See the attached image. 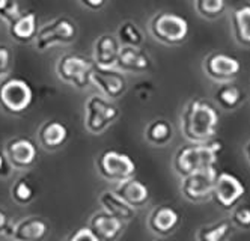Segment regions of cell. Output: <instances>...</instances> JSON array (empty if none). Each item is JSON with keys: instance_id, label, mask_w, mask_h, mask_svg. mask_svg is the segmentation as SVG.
<instances>
[{"instance_id": "6da1fadb", "label": "cell", "mask_w": 250, "mask_h": 241, "mask_svg": "<svg viewBox=\"0 0 250 241\" xmlns=\"http://www.w3.org/2000/svg\"><path fill=\"white\" fill-rule=\"evenodd\" d=\"M219 113L205 100H191L181 113V131L190 143H202L216 136Z\"/></svg>"}, {"instance_id": "7a4b0ae2", "label": "cell", "mask_w": 250, "mask_h": 241, "mask_svg": "<svg viewBox=\"0 0 250 241\" xmlns=\"http://www.w3.org/2000/svg\"><path fill=\"white\" fill-rule=\"evenodd\" d=\"M222 151V142L208 140L202 143H191L183 146L173 157V169L180 176H186L191 172L216 166L217 154Z\"/></svg>"}, {"instance_id": "3957f363", "label": "cell", "mask_w": 250, "mask_h": 241, "mask_svg": "<svg viewBox=\"0 0 250 241\" xmlns=\"http://www.w3.org/2000/svg\"><path fill=\"white\" fill-rule=\"evenodd\" d=\"M121 116L118 106L101 94H94L84 101V128L91 134H103Z\"/></svg>"}, {"instance_id": "277c9868", "label": "cell", "mask_w": 250, "mask_h": 241, "mask_svg": "<svg viewBox=\"0 0 250 241\" xmlns=\"http://www.w3.org/2000/svg\"><path fill=\"white\" fill-rule=\"evenodd\" d=\"M95 64L92 59L77 53H65L58 59L56 74L61 82L76 89H86L92 85L91 77Z\"/></svg>"}, {"instance_id": "5b68a950", "label": "cell", "mask_w": 250, "mask_h": 241, "mask_svg": "<svg viewBox=\"0 0 250 241\" xmlns=\"http://www.w3.org/2000/svg\"><path fill=\"white\" fill-rule=\"evenodd\" d=\"M35 100L30 83L21 77H11L0 83V107L9 115H21Z\"/></svg>"}, {"instance_id": "8992f818", "label": "cell", "mask_w": 250, "mask_h": 241, "mask_svg": "<svg viewBox=\"0 0 250 241\" xmlns=\"http://www.w3.org/2000/svg\"><path fill=\"white\" fill-rule=\"evenodd\" d=\"M152 36L166 45H178L187 40L190 26L184 17L173 12H158L149 23Z\"/></svg>"}, {"instance_id": "52a82bcc", "label": "cell", "mask_w": 250, "mask_h": 241, "mask_svg": "<svg viewBox=\"0 0 250 241\" xmlns=\"http://www.w3.org/2000/svg\"><path fill=\"white\" fill-rule=\"evenodd\" d=\"M77 38V27L76 23L68 17H58L41 27L35 35V47L38 51H45L55 45H66L74 43Z\"/></svg>"}, {"instance_id": "ba28073f", "label": "cell", "mask_w": 250, "mask_h": 241, "mask_svg": "<svg viewBox=\"0 0 250 241\" xmlns=\"http://www.w3.org/2000/svg\"><path fill=\"white\" fill-rule=\"evenodd\" d=\"M98 174L110 182H121L136 175V163L133 158L116 150H105L97 157Z\"/></svg>"}, {"instance_id": "9c48e42d", "label": "cell", "mask_w": 250, "mask_h": 241, "mask_svg": "<svg viewBox=\"0 0 250 241\" xmlns=\"http://www.w3.org/2000/svg\"><path fill=\"white\" fill-rule=\"evenodd\" d=\"M217 174L219 172L216 171V166H211V168H205L201 171L191 172L186 176H181L183 196L191 202L205 200L212 195Z\"/></svg>"}, {"instance_id": "30bf717a", "label": "cell", "mask_w": 250, "mask_h": 241, "mask_svg": "<svg viewBox=\"0 0 250 241\" xmlns=\"http://www.w3.org/2000/svg\"><path fill=\"white\" fill-rule=\"evenodd\" d=\"M91 82L100 90L101 95H104L105 98H109L112 101L121 98L128 89L125 72H122L116 66L103 68V66L95 65Z\"/></svg>"}, {"instance_id": "8fae6325", "label": "cell", "mask_w": 250, "mask_h": 241, "mask_svg": "<svg viewBox=\"0 0 250 241\" xmlns=\"http://www.w3.org/2000/svg\"><path fill=\"white\" fill-rule=\"evenodd\" d=\"M3 151L12 166L17 171H27L37 161L38 150L27 137H12L6 142Z\"/></svg>"}, {"instance_id": "7c38bea8", "label": "cell", "mask_w": 250, "mask_h": 241, "mask_svg": "<svg viewBox=\"0 0 250 241\" xmlns=\"http://www.w3.org/2000/svg\"><path fill=\"white\" fill-rule=\"evenodd\" d=\"M244 192H246L244 184L235 175L228 172L217 174L212 195L216 197L219 205H222L223 208H232L244 196Z\"/></svg>"}, {"instance_id": "4fadbf2b", "label": "cell", "mask_w": 250, "mask_h": 241, "mask_svg": "<svg viewBox=\"0 0 250 241\" xmlns=\"http://www.w3.org/2000/svg\"><path fill=\"white\" fill-rule=\"evenodd\" d=\"M204 69L207 76L217 82H229L234 79L241 69V64L234 56H229L225 53H212L205 58Z\"/></svg>"}, {"instance_id": "5bb4252c", "label": "cell", "mask_w": 250, "mask_h": 241, "mask_svg": "<svg viewBox=\"0 0 250 241\" xmlns=\"http://www.w3.org/2000/svg\"><path fill=\"white\" fill-rule=\"evenodd\" d=\"M116 68L122 72L142 74L151 68V58L142 47L122 45L116 61Z\"/></svg>"}, {"instance_id": "9a60e30c", "label": "cell", "mask_w": 250, "mask_h": 241, "mask_svg": "<svg viewBox=\"0 0 250 241\" xmlns=\"http://www.w3.org/2000/svg\"><path fill=\"white\" fill-rule=\"evenodd\" d=\"M181 223V217L178 211L169 205L155 207L148 217V228L152 234L166 237L176 231Z\"/></svg>"}, {"instance_id": "2e32d148", "label": "cell", "mask_w": 250, "mask_h": 241, "mask_svg": "<svg viewBox=\"0 0 250 241\" xmlns=\"http://www.w3.org/2000/svg\"><path fill=\"white\" fill-rule=\"evenodd\" d=\"M8 32L11 38L17 43L27 44L35 40V35L38 32V17L33 11L19 12L8 23Z\"/></svg>"}, {"instance_id": "e0dca14e", "label": "cell", "mask_w": 250, "mask_h": 241, "mask_svg": "<svg viewBox=\"0 0 250 241\" xmlns=\"http://www.w3.org/2000/svg\"><path fill=\"white\" fill-rule=\"evenodd\" d=\"M124 221L107 211H97L91 217L89 228L92 229L98 241H115L124 231Z\"/></svg>"}, {"instance_id": "ac0fdd59", "label": "cell", "mask_w": 250, "mask_h": 241, "mask_svg": "<svg viewBox=\"0 0 250 241\" xmlns=\"http://www.w3.org/2000/svg\"><path fill=\"white\" fill-rule=\"evenodd\" d=\"M121 47L122 45L115 35L103 33L94 43V58H92L94 64L103 68L116 66Z\"/></svg>"}, {"instance_id": "d6986e66", "label": "cell", "mask_w": 250, "mask_h": 241, "mask_svg": "<svg viewBox=\"0 0 250 241\" xmlns=\"http://www.w3.org/2000/svg\"><path fill=\"white\" fill-rule=\"evenodd\" d=\"M69 137L68 127L58 119L45 121L38 130V143L47 151H56L66 143Z\"/></svg>"}, {"instance_id": "ffe728a7", "label": "cell", "mask_w": 250, "mask_h": 241, "mask_svg": "<svg viewBox=\"0 0 250 241\" xmlns=\"http://www.w3.org/2000/svg\"><path fill=\"white\" fill-rule=\"evenodd\" d=\"M115 192L136 210L145 207L151 197V193H149V189L146 187V184L136 179L134 176L125 181H121V182H116Z\"/></svg>"}, {"instance_id": "44dd1931", "label": "cell", "mask_w": 250, "mask_h": 241, "mask_svg": "<svg viewBox=\"0 0 250 241\" xmlns=\"http://www.w3.org/2000/svg\"><path fill=\"white\" fill-rule=\"evenodd\" d=\"M48 232L47 221L41 217H26L20 221H17L12 229V238L19 241H38L42 240Z\"/></svg>"}, {"instance_id": "7402d4cb", "label": "cell", "mask_w": 250, "mask_h": 241, "mask_svg": "<svg viewBox=\"0 0 250 241\" xmlns=\"http://www.w3.org/2000/svg\"><path fill=\"white\" fill-rule=\"evenodd\" d=\"M100 203L104 211L118 217L124 223H128L136 217V208L125 202L115 190H105L100 196Z\"/></svg>"}, {"instance_id": "603a6c76", "label": "cell", "mask_w": 250, "mask_h": 241, "mask_svg": "<svg viewBox=\"0 0 250 241\" xmlns=\"http://www.w3.org/2000/svg\"><path fill=\"white\" fill-rule=\"evenodd\" d=\"M145 140L152 146H166L173 137V127L166 119H154L145 127Z\"/></svg>"}, {"instance_id": "cb8c5ba5", "label": "cell", "mask_w": 250, "mask_h": 241, "mask_svg": "<svg viewBox=\"0 0 250 241\" xmlns=\"http://www.w3.org/2000/svg\"><path fill=\"white\" fill-rule=\"evenodd\" d=\"M216 100L222 109L232 110L240 106L243 100V92L235 85H232L229 82H222V85L216 90Z\"/></svg>"}, {"instance_id": "d4e9b609", "label": "cell", "mask_w": 250, "mask_h": 241, "mask_svg": "<svg viewBox=\"0 0 250 241\" xmlns=\"http://www.w3.org/2000/svg\"><path fill=\"white\" fill-rule=\"evenodd\" d=\"M235 33L238 41L243 44H250V5L240 6L232 14Z\"/></svg>"}, {"instance_id": "484cf974", "label": "cell", "mask_w": 250, "mask_h": 241, "mask_svg": "<svg viewBox=\"0 0 250 241\" xmlns=\"http://www.w3.org/2000/svg\"><path fill=\"white\" fill-rule=\"evenodd\" d=\"M116 38L119 40L121 45L142 47V44H144V33H142L139 26L133 22H124L118 27Z\"/></svg>"}, {"instance_id": "4316f807", "label": "cell", "mask_w": 250, "mask_h": 241, "mask_svg": "<svg viewBox=\"0 0 250 241\" xmlns=\"http://www.w3.org/2000/svg\"><path fill=\"white\" fill-rule=\"evenodd\" d=\"M35 197V189L26 178H19L11 185V199L17 205H29Z\"/></svg>"}, {"instance_id": "83f0119b", "label": "cell", "mask_w": 250, "mask_h": 241, "mask_svg": "<svg viewBox=\"0 0 250 241\" xmlns=\"http://www.w3.org/2000/svg\"><path fill=\"white\" fill-rule=\"evenodd\" d=\"M225 0H194V9L204 18H216L225 12Z\"/></svg>"}, {"instance_id": "f1b7e54d", "label": "cell", "mask_w": 250, "mask_h": 241, "mask_svg": "<svg viewBox=\"0 0 250 241\" xmlns=\"http://www.w3.org/2000/svg\"><path fill=\"white\" fill-rule=\"evenodd\" d=\"M229 231H230L229 221H220V223H216L212 226L202 228L198 232V235H196V238L199 241H222L226 238Z\"/></svg>"}, {"instance_id": "f546056e", "label": "cell", "mask_w": 250, "mask_h": 241, "mask_svg": "<svg viewBox=\"0 0 250 241\" xmlns=\"http://www.w3.org/2000/svg\"><path fill=\"white\" fill-rule=\"evenodd\" d=\"M12 61H14V53L9 45L0 44V80L5 79L11 68H12Z\"/></svg>"}, {"instance_id": "4dcf8cb0", "label": "cell", "mask_w": 250, "mask_h": 241, "mask_svg": "<svg viewBox=\"0 0 250 241\" xmlns=\"http://www.w3.org/2000/svg\"><path fill=\"white\" fill-rule=\"evenodd\" d=\"M20 12L19 0H0V20L9 23Z\"/></svg>"}, {"instance_id": "1f68e13d", "label": "cell", "mask_w": 250, "mask_h": 241, "mask_svg": "<svg viewBox=\"0 0 250 241\" xmlns=\"http://www.w3.org/2000/svg\"><path fill=\"white\" fill-rule=\"evenodd\" d=\"M232 220H234L240 228L249 229L250 228V207L247 205L238 207L234 211V214H232Z\"/></svg>"}, {"instance_id": "d6a6232c", "label": "cell", "mask_w": 250, "mask_h": 241, "mask_svg": "<svg viewBox=\"0 0 250 241\" xmlns=\"http://www.w3.org/2000/svg\"><path fill=\"white\" fill-rule=\"evenodd\" d=\"M68 241H98L89 226H82L68 235Z\"/></svg>"}, {"instance_id": "836d02e7", "label": "cell", "mask_w": 250, "mask_h": 241, "mask_svg": "<svg viewBox=\"0 0 250 241\" xmlns=\"http://www.w3.org/2000/svg\"><path fill=\"white\" fill-rule=\"evenodd\" d=\"M12 229H14V223L11 221L8 213L0 208V235H12Z\"/></svg>"}, {"instance_id": "e575fe53", "label": "cell", "mask_w": 250, "mask_h": 241, "mask_svg": "<svg viewBox=\"0 0 250 241\" xmlns=\"http://www.w3.org/2000/svg\"><path fill=\"white\" fill-rule=\"evenodd\" d=\"M12 172V166L5 154V151L0 150V178H8Z\"/></svg>"}, {"instance_id": "d590c367", "label": "cell", "mask_w": 250, "mask_h": 241, "mask_svg": "<svg viewBox=\"0 0 250 241\" xmlns=\"http://www.w3.org/2000/svg\"><path fill=\"white\" fill-rule=\"evenodd\" d=\"M79 2L87 8V9H91V11H98L101 9L105 3H107V0H79Z\"/></svg>"}, {"instance_id": "8d00e7d4", "label": "cell", "mask_w": 250, "mask_h": 241, "mask_svg": "<svg viewBox=\"0 0 250 241\" xmlns=\"http://www.w3.org/2000/svg\"><path fill=\"white\" fill-rule=\"evenodd\" d=\"M247 155H249V160H250V145L247 146Z\"/></svg>"}]
</instances>
